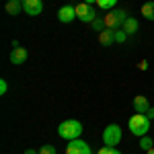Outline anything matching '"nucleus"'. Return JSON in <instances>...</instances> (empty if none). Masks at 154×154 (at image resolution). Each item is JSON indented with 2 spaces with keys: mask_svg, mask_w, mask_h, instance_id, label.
I'll return each mask as SVG.
<instances>
[{
  "mask_svg": "<svg viewBox=\"0 0 154 154\" xmlns=\"http://www.w3.org/2000/svg\"><path fill=\"white\" fill-rule=\"evenodd\" d=\"M82 130L84 128L78 119H66V121H62L58 125V136L70 142V140H78L82 136Z\"/></svg>",
  "mask_w": 154,
  "mask_h": 154,
  "instance_id": "obj_1",
  "label": "nucleus"
},
{
  "mask_svg": "<svg viewBox=\"0 0 154 154\" xmlns=\"http://www.w3.org/2000/svg\"><path fill=\"white\" fill-rule=\"evenodd\" d=\"M150 121L152 119L148 117L146 113H134L128 121V128L134 136H138V138H142V136H148V131H150Z\"/></svg>",
  "mask_w": 154,
  "mask_h": 154,
  "instance_id": "obj_2",
  "label": "nucleus"
},
{
  "mask_svg": "<svg viewBox=\"0 0 154 154\" xmlns=\"http://www.w3.org/2000/svg\"><path fill=\"white\" fill-rule=\"evenodd\" d=\"M125 19H128V11H123V8H111L105 14V25H107V29H121L123 23H125Z\"/></svg>",
  "mask_w": 154,
  "mask_h": 154,
  "instance_id": "obj_3",
  "label": "nucleus"
},
{
  "mask_svg": "<svg viewBox=\"0 0 154 154\" xmlns=\"http://www.w3.org/2000/svg\"><path fill=\"white\" fill-rule=\"evenodd\" d=\"M121 138H123V134H121V128H119L117 123H109L105 130H103V144H105V146L117 148V144L121 142Z\"/></svg>",
  "mask_w": 154,
  "mask_h": 154,
  "instance_id": "obj_4",
  "label": "nucleus"
},
{
  "mask_svg": "<svg viewBox=\"0 0 154 154\" xmlns=\"http://www.w3.org/2000/svg\"><path fill=\"white\" fill-rule=\"evenodd\" d=\"M76 17H78V21H82V23H93L97 19V11H95L93 4L80 2V4H76Z\"/></svg>",
  "mask_w": 154,
  "mask_h": 154,
  "instance_id": "obj_5",
  "label": "nucleus"
},
{
  "mask_svg": "<svg viewBox=\"0 0 154 154\" xmlns=\"http://www.w3.org/2000/svg\"><path fill=\"white\" fill-rule=\"evenodd\" d=\"M66 154H93L91 146L84 142V140H70L68 146H66Z\"/></svg>",
  "mask_w": 154,
  "mask_h": 154,
  "instance_id": "obj_6",
  "label": "nucleus"
},
{
  "mask_svg": "<svg viewBox=\"0 0 154 154\" xmlns=\"http://www.w3.org/2000/svg\"><path fill=\"white\" fill-rule=\"evenodd\" d=\"M74 19H76V6H72V4L60 6V11H58V21L60 23H72Z\"/></svg>",
  "mask_w": 154,
  "mask_h": 154,
  "instance_id": "obj_7",
  "label": "nucleus"
},
{
  "mask_svg": "<svg viewBox=\"0 0 154 154\" xmlns=\"http://www.w3.org/2000/svg\"><path fill=\"white\" fill-rule=\"evenodd\" d=\"M23 12L29 17H37L43 12V0H25L23 2Z\"/></svg>",
  "mask_w": 154,
  "mask_h": 154,
  "instance_id": "obj_8",
  "label": "nucleus"
},
{
  "mask_svg": "<svg viewBox=\"0 0 154 154\" xmlns=\"http://www.w3.org/2000/svg\"><path fill=\"white\" fill-rule=\"evenodd\" d=\"M27 58H29V51L25 48H12V51H11V62L14 64V66H21V64H25L27 62Z\"/></svg>",
  "mask_w": 154,
  "mask_h": 154,
  "instance_id": "obj_9",
  "label": "nucleus"
},
{
  "mask_svg": "<svg viewBox=\"0 0 154 154\" xmlns=\"http://www.w3.org/2000/svg\"><path fill=\"white\" fill-rule=\"evenodd\" d=\"M99 43H101L103 48L113 45V43H115V29H103V31L99 33Z\"/></svg>",
  "mask_w": 154,
  "mask_h": 154,
  "instance_id": "obj_10",
  "label": "nucleus"
},
{
  "mask_svg": "<svg viewBox=\"0 0 154 154\" xmlns=\"http://www.w3.org/2000/svg\"><path fill=\"white\" fill-rule=\"evenodd\" d=\"M148 109H150V101L144 95H138L134 99V111H136V113H146Z\"/></svg>",
  "mask_w": 154,
  "mask_h": 154,
  "instance_id": "obj_11",
  "label": "nucleus"
},
{
  "mask_svg": "<svg viewBox=\"0 0 154 154\" xmlns=\"http://www.w3.org/2000/svg\"><path fill=\"white\" fill-rule=\"evenodd\" d=\"M128 35H134L138 29H140V23H138V19H134V17H128L125 19V23H123V27H121Z\"/></svg>",
  "mask_w": 154,
  "mask_h": 154,
  "instance_id": "obj_12",
  "label": "nucleus"
},
{
  "mask_svg": "<svg viewBox=\"0 0 154 154\" xmlns=\"http://www.w3.org/2000/svg\"><path fill=\"white\" fill-rule=\"evenodd\" d=\"M6 12H8L11 17H17L19 12H23V2H19V0H8V2H6Z\"/></svg>",
  "mask_w": 154,
  "mask_h": 154,
  "instance_id": "obj_13",
  "label": "nucleus"
},
{
  "mask_svg": "<svg viewBox=\"0 0 154 154\" xmlns=\"http://www.w3.org/2000/svg\"><path fill=\"white\" fill-rule=\"evenodd\" d=\"M142 17L146 21H154V0H148L142 4Z\"/></svg>",
  "mask_w": 154,
  "mask_h": 154,
  "instance_id": "obj_14",
  "label": "nucleus"
},
{
  "mask_svg": "<svg viewBox=\"0 0 154 154\" xmlns=\"http://www.w3.org/2000/svg\"><path fill=\"white\" fill-rule=\"evenodd\" d=\"M138 146H140V150H144V152H146V150H150V148L154 146V140L150 138V136H142V138H140V144H138Z\"/></svg>",
  "mask_w": 154,
  "mask_h": 154,
  "instance_id": "obj_15",
  "label": "nucleus"
},
{
  "mask_svg": "<svg viewBox=\"0 0 154 154\" xmlns=\"http://www.w3.org/2000/svg\"><path fill=\"white\" fill-rule=\"evenodd\" d=\"M115 4H117V0H97V6L101 11H111V8H115Z\"/></svg>",
  "mask_w": 154,
  "mask_h": 154,
  "instance_id": "obj_16",
  "label": "nucleus"
},
{
  "mask_svg": "<svg viewBox=\"0 0 154 154\" xmlns=\"http://www.w3.org/2000/svg\"><path fill=\"white\" fill-rule=\"evenodd\" d=\"M93 29H95L97 33H101V31H103V29H107V25H105V19H101V17H97L95 21H93Z\"/></svg>",
  "mask_w": 154,
  "mask_h": 154,
  "instance_id": "obj_17",
  "label": "nucleus"
},
{
  "mask_svg": "<svg viewBox=\"0 0 154 154\" xmlns=\"http://www.w3.org/2000/svg\"><path fill=\"white\" fill-rule=\"evenodd\" d=\"M128 39V33L123 29H115V43H123Z\"/></svg>",
  "mask_w": 154,
  "mask_h": 154,
  "instance_id": "obj_18",
  "label": "nucleus"
},
{
  "mask_svg": "<svg viewBox=\"0 0 154 154\" xmlns=\"http://www.w3.org/2000/svg\"><path fill=\"white\" fill-rule=\"evenodd\" d=\"M97 154H121L117 148H113V146H103V148H99V152Z\"/></svg>",
  "mask_w": 154,
  "mask_h": 154,
  "instance_id": "obj_19",
  "label": "nucleus"
},
{
  "mask_svg": "<svg viewBox=\"0 0 154 154\" xmlns=\"http://www.w3.org/2000/svg\"><path fill=\"white\" fill-rule=\"evenodd\" d=\"M39 154H56V148H54L51 144H45V146L39 148Z\"/></svg>",
  "mask_w": 154,
  "mask_h": 154,
  "instance_id": "obj_20",
  "label": "nucleus"
},
{
  "mask_svg": "<svg viewBox=\"0 0 154 154\" xmlns=\"http://www.w3.org/2000/svg\"><path fill=\"white\" fill-rule=\"evenodd\" d=\"M6 91H8V82L2 78V80H0V95H6Z\"/></svg>",
  "mask_w": 154,
  "mask_h": 154,
  "instance_id": "obj_21",
  "label": "nucleus"
},
{
  "mask_svg": "<svg viewBox=\"0 0 154 154\" xmlns=\"http://www.w3.org/2000/svg\"><path fill=\"white\" fill-rule=\"evenodd\" d=\"M138 68H140V70H146V68H148V62H146V60H142V62L138 64Z\"/></svg>",
  "mask_w": 154,
  "mask_h": 154,
  "instance_id": "obj_22",
  "label": "nucleus"
},
{
  "mask_svg": "<svg viewBox=\"0 0 154 154\" xmlns=\"http://www.w3.org/2000/svg\"><path fill=\"white\" fill-rule=\"evenodd\" d=\"M146 115H148V117H150V119H154V107H150V109L146 111Z\"/></svg>",
  "mask_w": 154,
  "mask_h": 154,
  "instance_id": "obj_23",
  "label": "nucleus"
},
{
  "mask_svg": "<svg viewBox=\"0 0 154 154\" xmlns=\"http://www.w3.org/2000/svg\"><path fill=\"white\" fill-rule=\"evenodd\" d=\"M23 154H39V150H33V148H27Z\"/></svg>",
  "mask_w": 154,
  "mask_h": 154,
  "instance_id": "obj_24",
  "label": "nucleus"
},
{
  "mask_svg": "<svg viewBox=\"0 0 154 154\" xmlns=\"http://www.w3.org/2000/svg\"><path fill=\"white\" fill-rule=\"evenodd\" d=\"M82 2H86V4H93V6L97 4V0H82Z\"/></svg>",
  "mask_w": 154,
  "mask_h": 154,
  "instance_id": "obj_25",
  "label": "nucleus"
},
{
  "mask_svg": "<svg viewBox=\"0 0 154 154\" xmlns=\"http://www.w3.org/2000/svg\"><path fill=\"white\" fill-rule=\"evenodd\" d=\"M146 154H154V146L150 148V150H146Z\"/></svg>",
  "mask_w": 154,
  "mask_h": 154,
  "instance_id": "obj_26",
  "label": "nucleus"
},
{
  "mask_svg": "<svg viewBox=\"0 0 154 154\" xmlns=\"http://www.w3.org/2000/svg\"><path fill=\"white\" fill-rule=\"evenodd\" d=\"M19 2H25V0H19Z\"/></svg>",
  "mask_w": 154,
  "mask_h": 154,
  "instance_id": "obj_27",
  "label": "nucleus"
}]
</instances>
